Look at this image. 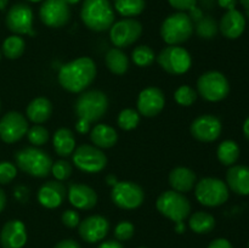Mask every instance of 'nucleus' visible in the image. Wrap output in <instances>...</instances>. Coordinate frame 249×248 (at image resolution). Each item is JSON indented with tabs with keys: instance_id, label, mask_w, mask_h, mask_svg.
I'll return each mask as SVG.
<instances>
[{
	"instance_id": "obj_1",
	"label": "nucleus",
	"mask_w": 249,
	"mask_h": 248,
	"mask_svg": "<svg viewBox=\"0 0 249 248\" xmlns=\"http://www.w3.org/2000/svg\"><path fill=\"white\" fill-rule=\"evenodd\" d=\"M96 65L90 57H79L61 67L58 83L70 92H82L94 82Z\"/></svg>"
},
{
	"instance_id": "obj_2",
	"label": "nucleus",
	"mask_w": 249,
	"mask_h": 248,
	"mask_svg": "<svg viewBox=\"0 0 249 248\" xmlns=\"http://www.w3.org/2000/svg\"><path fill=\"white\" fill-rule=\"evenodd\" d=\"M80 18L94 32H105L114 23V10L109 0H84Z\"/></svg>"
},
{
	"instance_id": "obj_3",
	"label": "nucleus",
	"mask_w": 249,
	"mask_h": 248,
	"mask_svg": "<svg viewBox=\"0 0 249 248\" xmlns=\"http://www.w3.org/2000/svg\"><path fill=\"white\" fill-rule=\"evenodd\" d=\"M15 162L22 172L34 177H46L51 172L53 159L50 156L36 146L24 147L17 151Z\"/></svg>"
},
{
	"instance_id": "obj_4",
	"label": "nucleus",
	"mask_w": 249,
	"mask_h": 248,
	"mask_svg": "<svg viewBox=\"0 0 249 248\" xmlns=\"http://www.w3.org/2000/svg\"><path fill=\"white\" fill-rule=\"evenodd\" d=\"M194 22L186 12H177L163 21L160 36L168 45H179L189 40L194 33Z\"/></svg>"
},
{
	"instance_id": "obj_5",
	"label": "nucleus",
	"mask_w": 249,
	"mask_h": 248,
	"mask_svg": "<svg viewBox=\"0 0 249 248\" xmlns=\"http://www.w3.org/2000/svg\"><path fill=\"white\" fill-rule=\"evenodd\" d=\"M74 108L78 118L92 123L105 116L108 109V99L100 90H89L78 96Z\"/></svg>"
},
{
	"instance_id": "obj_6",
	"label": "nucleus",
	"mask_w": 249,
	"mask_h": 248,
	"mask_svg": "<svg viewBox=\"0 0 249 248\" xmlns=\"http://www.w3.org/2000/svg\"><path fill=\"white\" fill-rule=\"evenodd\" d=\"M158 212L174 223L184 221L191 212L190 201L181 192L169 190L160 195L156 202Z\"/></svg>"
},
{
	"instance_id": "obj_7",
	"label": "nucleus",
	"mask_w": 249,
	"mask_h": 248,
	"mask_svg": "<svg viewBox=\"0 0 249 248\" xmlns=\"http://www.w3.org/2000/svg\"><path fill=\"white\" fill-rule=\"evenodd\" d=\"M197 201L206 207H218L229 199V187L218 177H203L195 185Z\"/></svg>"
},
{
	"instance_id": "obj_8",
	"label": "nucleus",
	"mask_w": 249,
	"mask_h": 248,
	"mask_svg": "<svg viewBox=\"0 0 249 248\" xmlns=\"http://www.w3.org/2000/svg\"><path fill=\"white\" fill-rule=\"evenodd\" d=\"M197 90L207 101L218 102L228 96L230 92V84L223 73L218 71H209L198 78Z\"/></svg>"
},
{
	"instance_id": "obj_9",
	"label": "nucleus",
	"mask_w": 249,
	"mask_h": 248,
	"mask_svg": "<svg viewBox=\"0 0 249 248\" xmlns=\"http://www.w3.org/2000/svg\"><path fill=\"white\" fill-rule=\"evenodd\" d=\"M160 67L170 74H182L191 67V56L186 49L178 45H169L163 49L157 56Z\"/></svg>"
},
{
	"instance_id": "obj_10",
	"label": "nucleus",
	"mask_w": 249,
	"mask_h": 248,
	"mask_svg": "<svg viewBox=\"0 0 249 248\" xmlns=\"http://www.w3.org/2000/svg\"><path fill=\"white\" fill-rule=\"evenodd\" d=\"M73 163L82 172L94 174L105 169L107 165V157L99 147L85 143L74 150Z\"/></svg>"
},
{
	"instance_id": "obj_11",
	"label": "nucleus",
	"mask_w": 249,
	"mask_h": 248,
	"mask_svg": "<svg viewBox=\"0 0 249 248\" xmlns=\"http://www.w3.org/2000/svg\"><path fill=\"white\" fill-rule=\"evenodd\" d=\"M112 202L117 207L131 211L142 204L145 194L140 185L133 181H118L111 192Z\"/></svg>"
},
{
	"instance_id": "obj_12",
	"label": "nucleus",
	"mask_w": 249,
	"mask_h": 248,
	"mask_svg": "<svg viewBox=\"0 0 249 248\" xmlns=\"http://www.w3.org/2000/svg\"><path fill=\"white\" fill-rule=\"evenodd\" d=\"M142 26L134 18H124L112 24L109 28V39L117 48H128L141 36Z\"/></svg>"
},
{
	"instance_id": "obj_13",
	"label": "nucleus",
	"mask_w": 249,
	"mask_h": 248,
	"mask_svg": "<svg viewBox=\"0 0 249 248\" xmlns=\"http://www.w3.org/2000/svg\"><path fill=\"white\" fill-rule=\"evenodd\" d=\"M39 17L45 26L61 28L71 19L70 5L65 0H44L39 10Z\"/></svg>"
},
{
	"instance_id": "obj_14",
	"label": "nucleus",
	"mask_w": 249,
	"mask_h": 248,
	"mask_svg": "<svg viewBox=\"0 0 249 248\" xmlns=\"http://www.w3.org/2000/svg\"><path fill=\"white\" fill-rule=\"evenodd\" d=\"M28 131V122L19 112H7L0 119V139L6 143L21 140Z\"/></svg>"
},
{
	"instance_id": "obj_15",
	"label": "nucleus",
	"mask_w": 249,
	"mask_h": 248,
	"mask_svg": "<svg viewBox=\"0 0 249 248\" xmlns=\"http://www.w3.org/2000/svg\"><path fill=\"white\" fill-rule=\"evenodd\" d=\"M6 26L12 33L34 35L33 11L27 4H15L7 11Z\"/></svg>"
},
{
	"instance_id": "obj_16",
	"label": "nucleus",
	"mask_w": 249,
	"mask_h": 248,
	"mask_svg": "<svg viewBox=\"0 0 249 248\" xmlns=\"http://www.w3.org/2000/svg\"><path fill=\"white\" fill-rule=\"evenodd\" d=\"M192 136L202 142H212L220 136L223 125L218 117L213 114H202L192 122L190 126Z\"/></svg>"
},
{
	"instance_id": "obj_17",
	"label": "nucleus",
	"mask_w": 249,
	"mask_h": 248,
	"mask_svg": "<svg viewBox=\"0 0 249 248\" xmlns=\"http://www.w3.org/2000/svg\"><path fill=\"white\" fill-rule=\"evenodd\" d=\"M165 105L164 94L160 89L150 87L143 89L138 97L139 113L143 117H156L162 112Z\"/></svg>"
},
{
	"instance_id": "obj_18",
	"label": "nucleus",
	"mask_w": 249,
	"mask_h": 248,
	"mask_svg": "<svg viewBox=\"0 0 249 248\" xmlns=\"http://www.w3.org/2000/svg\"><path fill=\"white\" fill-rule=\"evenodd\" d=\"M79 235L85 242L95 243L104 240L109 230V223L102 215H90L79 223Z\"/></svg>"
},
{
	"instance_id": "obj_19",
	"label": "nucleus",
	"mask_w": 249,
	"mask_h": 248,
	"mask_svg": "<svg viewBox=\"0 0 249 248\" xmlns=\"http://www.w3.org/2000/svg\"><path fill=\"white\" fill-rule=\"evenodd\" d=\"M67 196L73 207L83 211L94 208L97 203V194L92 187L85 184L72 182L68 187Z\"/></svg>"
},
{
	"instance_id": "obj_20",
	"label": "nucleus",
	"mask_w": 249,
	"mask_h": 248,
	"mask_svg": "<svg viewBox=\"0 0 249 248\" xmlns=\"http://www.w3.org/2000/svg\"><path fill=\"white\" fill-rule=\"evenodd\" d=\"M67 196V190L61 181H48L38 191V201L43 207L53 209L60 207Z\"/></svg>"
},
{
	"instance_id": "obj_21",
	"label": "nucleus",
	"mask_w": 249,
	"mask_h": 248,
	"mask_svg": "<svg viewBox=\"0 0 249 248\" xmlns=\"http://www.w3.org/2000/svg\"><path fill=\"white\" fill-rule=\"evenodd\" d=\"M26 242V226L21 220H10L2 226L0 232V243L2 248H22Z\"/></svg>"
},
{
	"instance_id": "obj_22",
	"label": "nucleus",
	"mask_w": 249,
	"mask_h": 248,
	"mask_svg": "<svg viewBox=\"0 0 249 248\" xmlns=\"http://www.w3.org/2000/svg\"><path fill=\"white\" fill-rule=\"evenodd\" d=\"M221 34L228 39H237L246 29V18L238 10H229L219 24Z\"/></svg>"
},
{
	"instance_id": "obj_23",
	"label": "nucleus",
	"mask_w": 249,
	"mask_h": 248,
	"mask_svg": "<svg viewBox=\"0 0 249 248\" xmlns=\"http://www.w3.org/2000/svg\"><path fill=\"white\" fill-rule=\"evenodd\" d=\"M226 185L235 194L241 196L249 195V167L231 165L226 173Z\"/></svg>"
},
{
	"instance_id": "obj_24",
	"label": "nucleus",
	"mask_w": 249,
	"mask_h": 248,
	"mask_svg": "<svg viewBox=\"0 0 249 248\" xmlns=\"http://www.w3.org/2000/svg\"><path fill=\"white\" fill-rule=\"evenodd\" d=\"M197 182V177L194 170L186 167H177L170 172L169 185L174 191L185 192L191 191Z\"/></svg>"
},
{
	"instance_id": "obj_25",
	"label": "nucleus",
	"mask_w": 249,
	"mask_h": 248,
	"mask_svg": "<svg viewBox=\"0 0 249 248\" xmlns=\"http://www.w3.org/2000/svg\"><path fill=\"white\" fill-rule=\"evenodd\" d=\"M26 113L29 121L36 124H41L48 121L53 114V105L46 97H36L29 102Z\"/></svg>"
},
{
	"instance_id": "obj_26",
	"label": "nucleus",
	"mask_w": 249,
	"mask_h": 248,
	"mask_svg": "<svg viewBox=\"0 0 249 248\" xmlns=\"http://www.w3.org/2000/svg\"><path fill=\"white\" fill-rule=\"evenodd\" d=\"M90 139L96 147L109 148L116 145L118 140V134L114 130V128L107 124H97L90 131Z\"/></svg>"
},
{
	"instance_id": "obj_27",
	"label": "nucleus",
	"mask_w": 249,
	"mask_h": 248,
	"mask_svg": "<svg viewBox=\"0 0 249 248\" xmlns=\"http://www.w3.org/2000/svg\"><path fill=\"white\" fill-rule=\"evenodd\" d=\"M53 148L61 157H68L75 150L74 134L68 128H60L55 131L53 138Z\"/></svg>"
},
{
	"instance_id": "obj_28",
	"label": "nucleus",
	"mask_w": 249,
	"mask_h": 248,
	"mask_svg": "<svg viewBox=\"0 0 249 248\" xmlns=\"http://www.w3.org/2000/svg\"><path fill=\"white\" fill-rule=\"evenodd\" d=\"M107 68L112 73L117 75H122L128 71L129 68V58L119 48H113L108 50L105 57Z\"/></svg>"
},
{
	"instance_id": "obj_29",
	"label": "nucleus",
	"mask_w": 249,
	"mask_h": 248,
	"mask_svg": "<svg viewBox=\"0 0 249 248\" xmlns=\"http://www.w3.org/2000/svg\"><path fill=\"white\" fill-rule=\"evenodd\" d=\"M189 226L196 233H208L215 228V219L207 212H196L190 216Z\"/></svg>"
},
{
	"instance_id": "obj_30",
	"label": "nucleus",
	"mask_w": 249,
	"mask_h": 248,
	"mask_svg": "<svg viewBox=\"0 0 249 248\" xmlns=\"http://www.w3.org/2000/svg\"><path fill=\"white\" fill-rule=\"evenodd\" d=\"M216 156L221 164L233 165L240 157V147L233 140H225L218 146Z\"/></svg>"
},
{
	"instance_id": "obj_31",
	"label": "nucleus",
	"mask_w": 249,
	"mask_h": 248,
	"mask_svg": "<svg viewBox=\"0 0 249 248\" xmlns=\"http://www.w3.org/2000/svg\"><path fill=\"white\" fill-rule=\"evenodd\" d=\"M145 5V0H114L117 12L124 17L138 16L143 11Z\"/></svg>"
},
{
	"instance_id": "obj_32",
	"label": "nucleus",
	"mask_w": 249,
	"mask_h": 248,
	"mask_svg": "<svg viewBox=\"0 0 249 248\" xmlns=\"http://www.w3.org/2000/svg\"><path fill=\"white\" fill-rule=\"evenodd\" d=\"M24 49H26V43L17 34L7 36L2 43V53L10 60L21 57L22 53H24Z\"/></svg>"
},
{
	"instance_id": "obj_33",
	"label": "nucleus",
	"mask_w": 249,
	"mask_h": 248,
	"mask_svg": "<svg viewBox=\"0 0 249 248\" xmlns=\"http://www.w3.org/2000/svg\"><path fill=\"white\" fill-rule=\"evenodd\" d=\"M131 58L134 63L139 67H148L155 61V51L148 45H139L131 53Z\"/></svg>"
},
{
	"instance_id": "obj_34",
	"label": "nucleus",
	"mask_w": 249,
	"mask_h": 248,
	"mask_svg": "<svg viewBox=\"0 0 249 248\" xmlns=\"http://www.w3.org/2000/svg\"><path fill=\"white\" fill-rule=\"evenodd\" d=\"M196 33L202 39H213L218 33V23L211 16H203L196 22Z\"/></svg>"
},
{
	"instance_id": "obj_35",
	"label": "nucleus",
	"mask_w": 249,
	"mask_h": 248,
	"mask_svg": "<svg viewBox=\"0 0 249 248\" xmlns=\"http://www.w3.org/2000/svg\"><path fill=\"white\" fill-rule=\"evenodd\" d=\"M117 122L123 130H133L140 123V113L133 108H125L118 114Z\"/></svg>"
},
{
	"instance_id": "obj_36",
	"label": "nucleus",
	"mask_w": 249,
	"mask_h": 248,
	"mask_svg": "<svg viewBox=\"0 0 249 248\" xmlns=\"http://www.w3.org/2000/svg\"><path fill=\"white\" fill-rule=\"evenodd\" d=\"M27 138H28L29 142L33 146H43L48 142L49 140V130L45 126L40 125V124H36L28 129L27 131Z\"/></svg>"
},
{
	"instance_id": "obj_37",
	"label": "nucleus",
	"mask_w": 249,
	"mask_h": 248,
	"mask_svg": "<svg viewBox=\"0 0 249 248\" xmlns=\"http://www.w3.org/2000/svg\"><path fill=\"white\" fill-rule=\"evenodd\" d=\"M174 99L180 106H191L197 100V92L189 85H181L175 91Z\"/></svg>"
},
{
	"instance_id": "obj_38",
	"label": "nucleus",
	"mask_w": 249,
	"mask_h": 248,
	"mask_svg": "<svg viewBox=\"0 0 249 248\" xmlns=\"http://www.w3.org/2000/svg\"><path fill=\"white\" fill-rule=\"evenodd\" d=\"M73 172V168L71 165V163H68L67 160H56L55 163H53V167H51V173L55 177L56 180L58 181H65L68 177H71Z\"/></svg>"
},
{
	"instance_id": "obj_39",
	"label": "nucleus",
	"mask_w": 249,
	"mask_h": 248,
	"mask_svg": "<svg viewBox=\"0 0 249 248\" xmlns=\"http://www.w3.org/2000/svg\"><path fill=\"white\" fill-rule=\"evenodd\" d=\"M17 168L11 162H0V184L6 185L15 179Z\"/></svg>"
},
{
	"instance_id": "obj_40",
	"label": "nucleus",
	"mask_w": 249,
	"mask_h": 248,
	"mask_svg": "<svg viewBox=\"0 0 249 248\" xmlns=\"http://www.w3.org/2000/svg\"><path fill=\"white\" fill-rule=\"evenodd\" d=\"M134 225L130 221H121L119 224H117L116 229H114V236L118 241H128L133 237L134 235Z\"/></svg>"
},
{
	"instance_id": "obj_41",
	"label": "nucleus",
	"mask_w": 249,
	"mask_h": 248,
	"mask_svg": "<svg viewBox=\"0 0 249 248\" xmlns=\"http://www.w3.org/2000/svg\"><path fill=\"white\" fill-rule=\"evenodd\" d=\"M62 223H63V225L67 226V228H70V229L77 228L80 223V218H79V214H78V212L73 211V209H67L66 212H63Z\"/></svg>"
},
{
	"instance_id": "obj_42",
	"label": "nucleus",
	"mask_w": 249,
	"mask_h": 248,
	"mask_svg": "<svg viewBox=\"0 0 249 248\" xmlns=\"http://www.w3.org/2000/svg\"><path fill=\"white\" fill-rule=\"evenodd\" d=\"M170 4V6H173L174 9L179 10V11H190L192 7H195L197 5V0H168Z\"/></svg>"
},
{
	"instance_id": "obj_43",
	"label": "nucleus",
	"mask_w": 249,
	"mask_h": 248,
	"mask_svg": "<svg viewBox=\"0 0 249 248\" xmlns=\"http://www.w3.org/2000/svg\"><path fill=\"white\" fill-rule=\"evenodd\" d=\"M208 248H233L226 238H216L209 243Z\"/></svg>"
},
{
	"instance_id": "obj_44",
	"label": "nucleus",
	"mask_w": 249,
	"mask_h": 248,
	"mask_svg": "<svg viewBox=\"0 0 249 248\" xmlns=\"http://www.w3.org/2000/svg\"><path fill=\"white\" fill-rule=\"evenodd\" d=\"M53 248H80V245L74 240H62L57 243Z\"/></svg>"
},
{
	"instance_id": "obj_45",
	"label": "nucleus",
	"mask_w": 249,
	"mask_h": 248,
	"mask_svg": "<svg viewBox=\"0 0 249 248\" xmlns=\"http://www.w3.org/2000/svg\"><path fill=\"white\" fill-rule=\"evenodd\" d=\"M75 129H77V131L79 134H85V133H88V131H89L90 123H89V122L85 121V119L79 118L78 123L75 124Z\"/></svg>"
},
{
	"instance_id": "obj_46",
	"label": "nucleus",
	"mask_w": 249,
	"mask_h": 248,
	"mask_svg": "<svg viewBox=\"0 0 249 248\" xmlns=\"http://www.w3.org/2000/svg\"><path fill=\"white\" fill-rule=\"evenodd\" d=\"M189 16H190V18L192 19V22H194V23H196V22H198L199 19L203 17V12H202V10L199 9V7L195 6L190 10Z\"/></svg>"
},
{
	"instance_id": "obj_47",
	"label": "nucleus",
	"mask_w": 249,
	"mask_h": 248,
	"mask_svg": "<svg viewBox=\"0 0 249 248\" xmlns=\"http://www.w3.org/2000/svg\"><path fill=\"white\" fill-rule=\"evenodd\" d=\"M219 6H221L225 10H235L236 5H237V0H218Z\"/></svg>"
},
{
	"instance_id": "obj_48",
	"label": "nucleus",
	"mask_w": 249,
	"mask_h": 248,
	"mask_svg": "<svg viewBox=\"0 0 249 248\" xmlns=\"http://www.w3.org/2000/svg\"><path fill=\"white\" fill-rule=\"evenodd\" d=\"M97 248H123V246H122L118 241L109 240V241H105V242H102Z\"/></svg>"
},
{
	"instance_id": "obj_49",
	"label": "nucleus",
	"mask_w": 249,
	"mask_h": 248,
	"mask_svg": "<svg viewBox=\"0 0 249 248\" xmlns=\"http://www.w3.org/2000/svg\"><path fill=\"white\" fill-rule=\"evenodd\" d=\"M5 206H6V195L2 191V189H0V213L5 208Z\"/></svg>"
},
{
	"instance_id": "obj_50",
	"label": "nucleus",
	"mask_w": 249,
	"mask_h": 248,
	"mask_svg": "<svg viewBox=\"0 0 249 248\" xmlns=\"http://www.w3.org/2000/svg\"><path fill=\"white\" fill-rule=\"evenodd\" d=\"M106 182H107V185H109V186L113 187L114 185H116L117 182H118V180H117V177H114L113 174H109V175H107Z\"/></svg>"
},
{
	"instance_id": "obj_51",
	"label": "nucleus",
	"mask_w": 249,
	"mask_h": 248,
	"mask_svg": "<svg viewBox=\"0 0 249 248\" xmlns=\"http://www.w3.org/2000/svg\"><path fill=\"white\" fill-rule=\"evenodd\" d=\"M243 134H245L246 139L249 141V117L243 123Z\"/></svg>"
},
{
	"instance_id": "obj_52",
	"label": "nucleus",
	"mask_w": 249,
	"mask_h": 248,
	"mask_svg": "<svg viewBox=\"0 0 249 248\" xmlns=\"http://www.w3.org/2000/svg\"><path fill=\"white\" fill-rule=\"evenodd\" d=\"M175 230L177 232L181 233L185 231V225H184V221H180V223H177V226H175Z\"/></svg>"
},
{
	"instance_id": "obj_53",
	"label": "nucleus",
	"mask_w": 249,
	"mask_h": 248,
	"mask_svg": "<svg viewBox=\"0 0 249 248\" xmlns=\"http://www.w3.org/2000/svg\"><path fill=\"white\" fill-rule=\"evenodd\" d=\"M240 2L247 11H249V0H240Z\"/></svg>"
},
{
	"instance_id": "obj_54",
	"label": "nucleus",
	"mask_w": 249,
	"mask_h": 248,
	"mask_svg": "<svg viewBox=\"0 0 249 248\" xmlns=\"http://www.w3.org/2000/svg\"><path fill=\"white\" fill-rule=\"evenodd\" d=\"M9 0H0V10H4L6 7Z\"/></svg>"
},
{
	"instance_id": "obj_55",
	"label": "nucleus",
	"mask_w": 249,
	"mask_h": 248,
	"mask_svg": "<svg viewBox=\"0 0 249 248\" xmlns=\"http://www.w3.org/2000/svg\"><path fill=\"white\" fill-rule=\"evenodd\" d=\"M66 2H67L68 5H74V4H77V2H79L80 0H65Z\"/></svg>"
},
{
	"instance_id": "obj_56",
	"label": "nucleus",
	"mask_w": 249,
	"mask_h": 248,
	"mask_svg": "<svg viewBox=\"0 0 249 248\" xmlns=\"http://www.w3.org/2000/svg\"><path fill=\"white\" fill-rule=\"evenodd\" d=\"M27 1H31V2H39V1H41V0H27Z\"/></svg>"
},
{
	"instance_id": "obj_57",
	"label": "nucleus",
	"mask_w": 249,
	"mask_h": 248,
	"mask_svg": "<svg viewBox=\"0 0 249 248\" xmlns=\"http://www.w3.org/2000/svg\"><path fill=\"white\" fill-rule=\"evenodd\" d=\"M139 248H146V247H139Z\"/></svg>"
},
{
	"instance_id": "obj_58",
	"label": "nucleus",
	"mask_w": 249,
	"mask_h": 248,
	"mask_svg": "<svg viewBox=\"0 0 249 248\" xmlns=\"http://www.w3.org/2000/svg\"><path fill=\"white\" fill-rule=\"evenodd\" d=\"M0 58H1V53H0Z\"/></svg>"
},
{
	"instance_id": "obj_59",
	"label": "nucleus",
	"mask_w": 249,
	"mask_h": 248,
	"mask_svg": "<svg viewBox=\"0 0 249 248\" xmlns=\"http://www.w3.org/2000/svg\"><path fill=\"white\" fill-rule=\"evenodd\" d=\"M0 108H1V104H0Z\"/></svg>"
},
{
	"instance_id": "obj_60",
	"label": "nucleus",
	"mask_w": 249,
	"mask_h": 248,
	"mask_svg": "<svg viewBox=\"0 0 249 248\" xmlns=\"http://www.w3.org/2000/svg\"><path fill=\"white\" fill-rule=\"evenodd\" d=\"M248 248H249V242H248Z\"/></svg>"
}]
</instances>
